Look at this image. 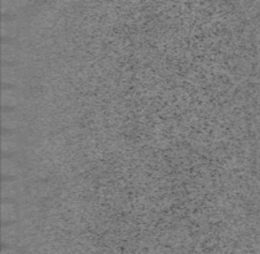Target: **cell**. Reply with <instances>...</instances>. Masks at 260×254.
<instances>
[{"label": "cell", "mask_w": 260, "mask_h": 254, "mask_svg": "<svg viewBox=\"0 0 260 254\" xmlns=\"http://www.w3.org/2000/svg\"><path fill=\"white\" fill-rule=\"evenodd\" d=\"M20 191V182L16 179L5 178L1 182V196H3L4 200H11L13 197H16Z\"/></svg>", "instance_id": "cell-1"}, {"label": "cell", "mask_w": 260, "mask_h": 254, "mask_svg": "<svg viewBox=\"0 0 260 254\" xmlns=\"http://www.w3.org/2000/svg\"><path fill=\"white\" fill-rule=\"evenodd\" d=\"M20 124V117L16 112H14L13 109H5L1 112V125L4 129L6 130H13L16 129Z\"/></svg>", "instance_id": "cell-2"}, {"label": "cell", "mask_w": 260, "mask_h": 254, "mask_svg": "<svg viewBox=\"0 0 260 254\" xmlns=\"http://www.w3.org/2000/svg\"><path fill=\"white\" fill-rule=\"evenodd\" d=\"M16 215H18V209H16L15 203L10 200H3L1 202V219L5 223H9L16 218Z\"/></svg>", "instance_id": "cell-3"}, {"label": "cell", "mask_w": 260, "mask_h": 254, "mask_svg": "<svg viewBox=\"0 0 260 254\" xmlns=\"http://www.w3.org/2000/svg\"><path fill=\"white\" fill-rule=\"evenodd\" d=\"M18 147V135L13 132H4L1 134V149L4 152H13Z\"/></svg>", "instance_id": "cell-4"}, {"label": "cell", "mask_w": 260, "mask_h": 254, "mask_svg": "<svg viewBox=\"0 0 260 254\" xmlns=\"http://www.w3.org/2000/svg\"><path fill=\"white\" fill-rule=\"evenodd\" d=\"M1 103L4 107H15L20 103V96L13 88H4L1 91Z\"/></svg>", "instance_id": "cell-5"}, {"label": "cell", "mask_w": 260, "mask_h": 254, "mask_svg": "<svg viewBox=\"0 0 260 254\" xmlns=\"http://www.w3.org/2000/svg\"><path fill=\"white\" fill-rule=\"evenodd\" d=\"M19 171H20V169H19L18 163L15 160L8 158V156L3 158V160H1V173L6 179L18 175Z\"/></svg>", "instance_id": "cell-6"}, {"label": "cell", "mask_w": 260, "mask_h": 254, "mask_svg": "<svg viewBox=\"0 0 260 254\" xmlns=\"http://www.w3.org/2000/svg\"><path fill=\"white\" fill-rule=\"evenodd\" d=\"M18 57V47L11 41L4 40L1 42V59L4 61H14Z\"/></svg>", "instance_id": "cell-7"}, {"label": "cell", "mask_w": 260, "mask_h": 254, "mask_svg": "<svg viewBox=\"0 0 260 254\" xmlns=\"http://www.w3.org/2000/svg\"><path fill=\"white\" fill-rule=\"evenodd\" d=\"M1 237H3L1 239L5 243H13L16 239V237H18V226H16V223L9 222V223L4 224L1 227Z\"/></svg>", "instance_id": "cell-8"}, {"label": "cell", "mask_w": 260, "mask_h": 254, "mask_svg": "<svg viewBox=\"0 0 260 254\" xmlns=\"http://www.w3.org/2000/svg\"><path fill=\"white\" fill-rule=\"evenodd\" d=\"M1 77L5 83H16L19 81V72L13 65H4L1 67Z\"/></svg>", "instance_id": "cell-9"}, {"label": "cell", "mask_w": 260, "mask_h": 254, "mask_svg": "<svg viewBox=\"0 0 260 254\" xmlns=\"http://www.w3.org/2000/svg\"><path fill=\"white\" fill-rule=\"evenodd\" d=\"M15 29L16 24L15 21H13L11 19H4V20L1 21V34H3L4 36L13 35Z\"/></svg>", "instance_id": "cell-10"}, {"label": "cell", "mask_w": 260, "mask_h": 254, "mask_svg": "<svg viewBox=\"0 0 260 254\" xmlns=\"http://www.w3.org/2000/svg\"><path fill=\"white\" fill-rule=\"evenodd\" d=\"M1 254H18V253H16L15 249H13L11 247H6V248H4L3 251H1Z\"/></svg>", "instance_id": "cell-11"}]
</instances>
